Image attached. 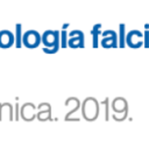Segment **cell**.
I'll use <instances>...</instances> for the list:
<instances>
[{
    "mask_svg": "<svg viewBox=\"0 0 149 154\" xmlns=\"http://www.w3.org/2000/svg\"><path fill=\"white\" fill-rule=\"evenodd\" d=\"M23 45L27 48H36L41 43V36L36 30H28L23 35Z\"/></svg>",
    "mask_w": 149,
    "mask_h": 154,
    "instance_id": "cell-1",
    "label": "cell"
},
{
    "mask_svg": "<svg viewBox=\"0 0 149 154\" xmlns=\"http://www.w3.org/2000/svg\"><path fill=\"white\" fill-rule=\"evenodd\" d=\"M14 42V36L9 30H1L0 32V47L1 48H9Z\"/></svg>",
    "mask_w": 149,
    "mask_h": 154,
    "instance_id": "cell-2",
    "label": "cell"
},
{
    "mask_svg": "<svg viewBox=\"0 0 149 154\" xmlns=\"http://www.w3.org/2000/svg\"><path fill=\"white\" fill-rule=\"evenodd\" d=\"M57 41V34L54 32H47L43 36V42L46 46H53V43H56Z\"/></svg>",
    "mask_w": 149,
    "mask_h": 154,
    "instance_id": "cell-3",
    "label": "cell"
}]
</instances>
